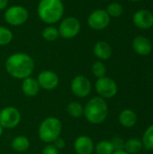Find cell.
I'll return each mask as SVG.
<instances>
[{
	"label": "cell",
	"instance_id": "ffe728a7",
	"mask_svg": "<svg viewBox=\"0 0 153 154\" xmlns=\"http://www.w3.org/2000/svg\"><path fill=\"white\" fill-rule=\"evenodd\" d=\"M67 113L73 118H79L83 116L84 106L78 101H71L67 106Z\"/></svg>",
	"mask_w": 153,
	"mask_h": 154
},
{
	"label": "cell",
	"instance_id": "603a6c76",
	"mask_svg": "<svg viewBox=\"0 0 153 154\" xmlns=\"http://www.w3.org/2000/svg\"><path fill=\"white\" fill-rule=\"evenodd\" d=\"M59 30L54 26H47L42 31V37L47 42H54L59 38Z\"/></svg>",
	"mask_w": 153,
	"mask_h": 154
},
{
	"label": "cell",
	"instance_id": "277c9868",
	"mask_svg": "<svg viewBox=\"0 0 153 154\" xmlns=\"http://www.w3.org/2000/svg\"><path fill=\"white\" fill-rule=\"evenodd\" d=\"M62 132L61 121L55 116L46 117L41 121L38 127L39 139L44 143H52L56 139L60 137Z\"/></svg>",
	"mask_w": 153,
	"mask_h": 154
},
{
	"label": "cell",
	"instance_id": "f546056e",
	"mask_svg": "<svg viewBox=\"0 0 153 154\" xmlns=\"http://www.w3.org/2000/svg\"><path fill=\"white\" fill-rule=\"evenodd\" d=\"M8 5V0H0V10L5 9Z\"/></svg>",
	"mask_w": 153,
	"mask_h": 154
},
{
	"label": "cell",
	"instance_id": "3957f363",
	"mask_svg": "<svg viewBox=\"0 0 153 154\" xmlns=\"http://www.w3.org/2000/svg\"><path fill=\"white\" fill-rule=\"evenodd\" d=\"M37 13L42 22L52 24L61 19L64 5L61 0H40Z\"/></svg>",
	"mask_w": 153,
	"mask_h": 154
},
{
	"label": "cell",
	"instance_id": "8992f818",
	"mask_svg": "<svg viewBox=\"0 0 153 154\" xmlns=\"http://www.w3.org/2000/svg\"><path fill=\"white\" fill-rule=\"evenodd\" d=\"M22 115L18 108L9 106L0 111V125L4 129H14L21 123Z\"/></svg>",
	"mask_w": 153,
	"mask_h": 154
},
{
	"label": "cell",
	"instance_id": "7a4b0ae2",
	"mask_svg": "<svg viewBox=\"0 0 153 154\" xmlns=\"http://www.w3.org/2000/svg\"><path fill=\"white\" fill-rule=\"evenodd\" d=\"M109 114L108 105L106 100L100 97L90 98L84 106L83 116L92 125H100L104 123Z\"/></svg>",
	"mask_w": 153,
	"mask_h": 154
},
{
	"label": "cell",
	"instance_id": "484cf974",
	"mask_svg": "<svg viewBox=\"0 0 153 154\" xmlns=\"http://www.w3.org/2000/svg\"><path fill=\"white\" fill-rule=\"evenodd\" d=\"M13 40V33L12 32L4 27L0 26V46H5L9 44Z\"/></svg>",
	"mask_w": 153,
	"mask_h": 154
},
{
	"label": "cell",
	"instance_id": "ba28073f",
	"mask_svg": "<svg viewBox=\"0 0 153 154\" xmlns=\"http://www.w3.org/2000/svg\"><path fill=\"white\" fill-rule=\"evenodd\" d=\"M70 90L78 98L88 97L92 91V83L84 75H78L70 82Z\"/></svg>",
	"mask_w": 153,
	"mask_h": 154
},
{
	"label": "cell",
	"instance_id": "d4e9b609",
	"mask_svg": "<svg viewBox=\"0 0 153 154\" xmlns=\"http://www.w3.org/2000/svg\"><path fill=\"white\" fill-rule=\"evenodd\" d=\"M92 73L97 79L105 77L106 73V65L102 61H100V60L94 62L93 65H92Z\"/></svg>",
	"mask_w": 153,
	"mask_h": 154
},
{
	"label": "cell",
	"instance_id": "4dcf8cb0",
	"mask_svg": "<svg viewBox=\"0 0 153 154\" xmlns=\"http://www.w3.org/2000/svg\"><path fill=\"white\" fill-rule=\"evenodd\" d=\"M113 154H129V153H127L125 151H115L114 152H113Z\"/></svg>",
	"mask_w": 153,
	"mask_h": 154
},
{
	"label": "cell",
	"instance_id": "2e32d148",
	"mask_svg": "<svg viewBox=\"0 0 153 154\" xmlns=\"http://www.w3.org/2000/svg\"><path fill=\"white\" fill-rule=\"evenodd\" d=\"M95 56L100 60H109L112 56V47L106 41H99L96 42L93 48Z\"/></svg>",
	"mask_w": 153,
	"mask_h": 154
},
{
	"label": "cell",
	"instance_id": "6da1fadb",
	"mask_svg": "<svg viewBox=\"0 0 153 154\" xmlns=\"http://www.w3.org/2000/svg\"><path fill=\"white\" fill-rule=\"evenodd\" d=\"M34 60L27 53L16 52L10 55L5 63V68L9 76L16 79H24L31 77L34 70Z\"/></svg>",
	"mask_w": 153,
	"mask_h": 154
},
{
	"label": "cell",
	"instance_id": "cb8c5ba5",
	"mask_svg": "<svg viewBox=\"0 0 153 154\" xmlns=\"http://www.w3.org/2000/svg\"><path fill=\"white\" fill-rule=\"evenodd\" d=\"M110 17H119L122 15L124 12V8L121 4L114 2L111 3L107 5L106 10Z\"/></svg>",
	"mask_w": 153,
	"mask_h": 154
},
{
	"label": "cell",
	"instance_id": "e0dca14e",
	"mask_svg": "<svg viewBox=\"0 0 153 154\" xmlns=\"http://www.w3.org/2000/svg\"><path fill=\"white\" fill-rule=\"evenodd\" d=\"M119 123L125 128H132L137 123V115L132 109L126 108L120 112L118 116Z\"/></svg>",
	"mask_w": 153,
	"mask_h": 154
},
{
	"label": "cell",
	"instance_id": "7402d4cb",
	"mask_svg": "<svg viewBox=\"0 0 153 154\" xmlns=\"http://www.w3.org/2000/svg\"><path fill=\"white\" fill-rule=\"evenodd\" d=\"M142 143L143 148L149 151H153V125H151L144 132Z\"/></svg>",
	"mask_w": 153,
	"mask_h": 154
},
{
	"label": "cell",
	"instance_id": "836d02e7",
	"mask_svg": "<svg viewBox=\"0 0 153 154\" xmlns=\"http://www.w3.org/2000/svg\"><path fill=\"white\" fill-rule=\"evenodd\" d=\"M0 154H1V152H0Z\"/></svg>",
	"mask_w": 153,
	"mask_h": 154
},
{
	"label": "cell",
	"instance_id": "7c38bea8",
	"mask_svg": "<svg viewBox=\"0 0 153 154\" xmlns=\"http://www.w3.org/2000/svg\"><path fill=\"white\" fill-rule=\"evenodd\" d=\"M133 22L139 29L148 30L153 26V14L146 9L138 10L133 16Z\"/></svg>",
	"mask_w": 153,
	"mask_h": 154
},
{
	"label": "cell",
	"instance_id": "f1b7e54d",
	"mask_svg": "<svg viewBox=\"0 0 153 154\" xmlns=\"http://www.w3.org/2000/svg\"><path fill=\"white\" fill-rule=\"evenodd\" d=\"M52 144L60 151V150H62V149L65 148V146H66V142H65L61 137H59L58 139H56V140L52 143Z\"/></svg>",
	"mask_w": 153,
	"mask_h": 154
},
{
	"label": "cell",
	"instance_id": "8fae6325",
	"mask_svg": "<svg viewBox=\"0 0 153 154\" xmlns=\"http://www.w3.org/2000/svg\"><path fill=\"white\" fill-rule=\"evenodd\" d=\"M37 81L41 89L46 91L54 90L60 84V78L58 74L52 70H43L39 73Z\"/></svg>",
	"mask_w": 153,
	"mask_h": 154
},
{
	"label": "cell",
	"instance_id": "4316f807",
	"mask_svg": "<svg viewBox=\"0 0 153 154\" xmlns=\"http://www.w3.org/2000/svg\"><path fill=\"white\" fill-rule=\"evenodd\" d=\"M110 142H111L115 151H123L124 149L125 141L122 137H120V136H114L110 140Z\"/></svg>",
	"mask_w": 153,
	"mask_h": 154
},
{
	"label": "cell",
	"instance_id": "4fadbf2b",
	"mask_svg": "<svg viewBox=\"0 0 153 154\" xmlns=\"http://www.w3.org/2000/svg\"><path fill=\"white\" fill-rule=\"evenodd\" d=\"M74 151L77 154H93L95 143L91 137L87 135H79L74 142Z\"/></svg>",
	"mask_w": 153,
	"mask_h": 154
},
{
	"label": "cell",
	"instance_id": "52a82bcc",
	"mask_svg": "<svg viewBox=\"0 0 153 154\" xmlns=\"http://www.w3.org/2000/svg\"><path fill=\"white\" fill-rule=\"evenodd\" d=\"M29 14L26 8L22 5H12L5 13V20L12 26H19L26 23Z\"/></svg>",
	"mask_w": 153,
	"mask_h": 154
},
{
	"label": "cell",
	"instance_id": "5bb4252c",
	"mask_svg": "<svg viewBox=\"0 0 153 154\" xmlns=\"http://www.w3.org/2000/svg\"><path fill=\"white\" fill-rule=\"evenodd\" d=\"M133 51L141 56H147L151 54L152 51L151 42L144 36H136L133 41Z\"/></svg>",
	"mask_w": 153,
	"mask_h": 154
},
{
	"label": "cell",
	"instance_id": "5b68a950",
	"mask_svg": "<svg viewBox=\"0 0 153 154\" xmlns=\"http://www.w3.org/2000/svg\"><path fill=\"white\" fill-rule=\"evenodd\" d=\"M95 89L98 97L104 99H110L116 96L118 92V86L113 79L105 76L96 79L95 83Z\"/></svg>",
	"mask_w": 153,
	"mask_h": 154
},
{
	"label": "cell",
	"instance_id": "9c48e42d",
	"mask_svg": "<svg viewBox=\"0 0 153 154\" xmlns=\"http://www.w3.org/2000/svg\"><path fill=\"white\" fill-rule=\"evenodd\" d=\"M81 24L78 18L69 16L63 19L59 27V34L64 39H72L80 32Z\"/></svg>",
	"mask_w": 153,
	"mask_h": 154
},
{
	"label": "cell",
	"instance_id": "44dd1931",
	"mask_svg": "<svg viewBox=\"0 0 153 154\" xmlns=\"http://www.w3.org/2000/svg\"><path fill=\"white\" fill-rule=\"evenodd\" d=\"M94 152H96V154H113L115 150L110 141L103 140L95 145Z\"/></svg>",
	"mask_w": 153,
	"mask_h": 154
},
{
	"label": "cell",
	"instance_id": "1f68e13d",
	"mask_svg": "<svg viewBox=\"0 0 153 154\" xmlns=\"http://www.w3.org/2000/svg\"><path fill=\"white\" fill-rule=\"evenodd\" d=\"M3 133H4V128L0 125V137L3 135Z\"/></svg>",
	"mask_w": 153,
	"mask_h": 154
},
{
	"label": "cell",
	"instance_id": "30bf717a",
	"mask_svg": "<svg viewBox=\"0 0 153 154\" xmlns=\"http://www.w3.org/2000/svg\"><path fill=\"white\" fill-rule=\"evenodd\" d=\"M109 23L110 16L104 9H97L93 11L87 18L88 26L96 31H101L106 29L109 25Z\"/></svg>",
	"mask_w": 153,
	"mask_h": 154
},
{
	"label": "cell",
	"instance_id": "d6a6232c",
	"mask_svg": "<svg viewBox=\"0 0 153 154\" xmlns=\"http://www.w3.org/2000/svg\"><path fill=\"white\" fill-rule=\"evenodd\" d=\"M129 1H132V2H139V1H142V0H129Z\"/></svg>",
	"mask_w": 153,
	"mask_h": 154
},
{
	"label": "cell",
	"instance_id": "83f0119b",
	"mask_svg": "<svg viewBox=\"0 0 153 154\" xmlns=\"http://www.w3.org/2000/svg\"><path fill=\"white\" fill-rule=\"evenodd\" d=\"M41 154H60V151L52 143H48L42 149Z\"/></svg>",
	"mask_w": 153,
	"mask_h": 154
},
{
	"label": "cell",
	"instance_id": "9a60e30c",
	"mask_svg": "<svg viewBox=\"0 0 153 154\" xmlns=\"http://www.w3.org/2000/svg\"><path fill=\"white\" fill-rule=\"evenodd\" d=\"M21 88H22V92L23 93V95L28 97H36L41 90V88L39 86L37 79L32 77H28L23 79Z\"/></svg>",
	"mask_w": 153,
	"mask_h": 154
},
{
	"label": "cell",
	"instance_id": "ac0fdd59",
	"mask_svg": "<svg viewBox=\"0 0 153 154\" xmlns=\"http://www.w3.org/2000/svg\"><path fill=\"white\" fill-rule=\"evenodd\" d=\"M31 143L27 136L18 135L15 136L11 142L12 149L16 152H24L30 148Z\"/></svg>",
	"mask_w": 153,
	"mask_h": 154
},
{
	"label": "cell",
	"instance_id": "d6986e66",
	"mask_svg": "<svg viewBox=\"0 0 153 154\" xmlns=\"http://www.w3.org/2000/svg\"><path fill=\"white\" fill-rule=\"evenodd\" d=\"M142 148L143 145L142 140L138 138H130L125 141L124 151L129 154H138L142 150Z\"/></svg>",
	"mask_w": 153,
	"mask_h": 154
}]
</instances>
